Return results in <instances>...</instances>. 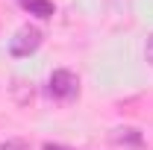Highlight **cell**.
<instances>
[{
    "label": "cell",
    "instance_id": "obj_1",
    "mask_svg": "<svg viewBox=\"0 0 153 150\" xmlns=\"http://www.w3.org/2000/svg\"><path fill=\"white\" fill-rule=\"evenodd\" d=\"M47 91L53 94L56 100H74L79 94V76L68 68H59L50 74V82H47Z\"/></svg>",
    "mask_w": 153,
    "mask_h": 150
},
{
    "label": "cell",
    "instance_id": "obj_2",
    "mask_svg": "<svg viewBox=\"0 0 153 150\" xmlns=\"http://www.w3.org/2000/svg\"><path fill=\"white\" fill-rule=\"evenodd\" d=\"M41 30L38 27H21L18 33H15V38L9 41V53L12 56H18V59H24V56H30V53H36L38 47H41Z\"/></svg>",
    "mask_w": 153,
    "mask_h": 150
},
{
    "label": "cell",
    "instance_id": "obj_3",
    "mask_svg": "<svg viewBox=\"0 0 153 150\" xmlns=\"http://www.w3.org/2000/svg\"><path fill=\"white\" fill-rule=\"evenodd\" d=\"M9 91H12V97H15V103H18V106H30V103H33V97H36V88H33L27 79H15V82L9 85Z\"/></svg>",
    "mask_w": 153,
    "mask_h": 150
},
{
    "label": "cell",
    "instance_id": "obj_4",
    "mask_svg": "<svg viewBox=\"0 0 153 150\" xmlns=\"http://www.w3.org/2000/svg\"><path fill=\"white\" fill-rule=\"evenodd\" d=\"M112 141H115V144L141 147V132L135 130V127H118V130H112Z\"/></svg>",
    "mask_w": 153,
    "mask_h": 150
},
{
    "label": "cell",
    "instance_id": "obj_5",
    "mask_svg": "<svg viewBox=\"0 0 153 150\" xmlns=\"http://www.w3.org/2000/svg\"><path fill=\"white\" fill-rule=\"evenodd\" d=\"M21 6H24L30 15H38V18H53V15H56V9H53L50 0H21Z\"/></svg>",
    "mask_w": 153,
    "mask_h": 150
},
{
    "label": "cell",
    "instance_id": "obj_6",
    "mask_svg": "<svg viewBox=\"0 0 153 150\" xmlns=\"http://www.w3.org/2000/svg\"><path fill=\"white\" fill-rule=\"evenodd\" d=\"M0 150H33L30 147V141H21V138H9V141H3Z\"/></svg>",
    "mask_w": 153,
    "mask_h": 150
},
{
    "label": "cell",
    "instance_id": "obj_7",
    "mask_svg": "<svg viewBox=\"0 0 153 150\" xmlns=\"http://www.w3.org/2000/svg\"><path fill=\"white\" fill-rule=\"evenodd\" d=\"M144 56H147V62L153 65V36L147 38V47H144Z\"/></svg>",
    "mask_w": 153,
    "mask_h": 150
},
{
    "label": "cell",
    "instance_id": "obj_8",
    "mask_svg": "<svg viewBox=\"0 0 153 150\" xmlns=\"http://www.w3.org/2000/svg\"><path fill=\"white\" fill-rule=\"evenodd\" d=\"M44 150H74V147H65V144H53V141H47Z\"/></svg>",
    "mask_w": 153,
    "mask_h": 150
}]
</instances>
